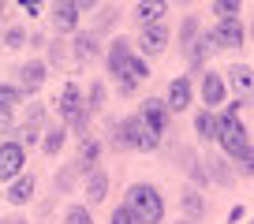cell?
<instances>
[{
  "label": "cell",
  "mask_w": 254,
  "mask_h": 224,
  "mask_svg": "<svg viewBox=\"0 0 254 224\" xmlns=\"http://www.w3.org/2000/svg\"><path fill=\"white\" fill-rule=\"evenodd\" d=\"M109 146H112V150L153 153V150L161 146V135L135 112V116H127V120H112V123H109Z\"/></svg>",
  "instance_id": "6da1fadb"
},
{
  "label": "cell",
  "mask_w": 254,
  "mask_h": 224,
  "mask_svg": "<svg viewBox=\"0 0 254 224\" xmlns=\"http://www.w3.org/2000/svg\"><path fill=\"white\" fill-rule=\"evenodd\" d=\"M131 213H135L138 224H161L165 221V198L153 183H135L127 187V202H124Z\"/></svg>",
  "instance_id": "7a4b0ae2"
},
{
  "label": "cell",
  "mask_w": 254,
  "mask_h": 224,
  "mask_svg": "<svg viewBox=\"0 0 254 224\" xmlns=\"http://www.w3.org/2000/svg\"><path fill=\"white\" fill-rule=\"evenodd\" d=\"M26 168V146L8 138V142H0V183H11L15 176H23Z\"/></svg>",
  "instance_id": "3957f363"
},
{
  "label": "cell",
  "mask_w": 254,
  "mask_h": 224,
  "mask_svg": "<svg viewBox=\"0 0 254 224\" xmlns=\"http://www.w3.org/2000/svg\"><path fill=\"white\" fill-rule=\"evenodd\" d=\"M146 79H150V64H146V56H131V60H127V67L116 75V94H120V97H131Z\"/></svg>",
  "instance_id": "277c9868"
},
{
  "label": "cell",
  "mask_w": 254,
  "mask_h": 224,
  "mask_svg": "<svg viewBox=\"0 0 254 224\" xmlns=\"http://www.w3.org/2000/svg\"><path fill=\"white\" fill-rule=\"evenodd\" d=\"M224 75H228V82H224V86L236 94V101H239V105H254V67L232 64Z\"/></svg>",
  "instance_id": "5b68a950"
},
{
  "label": "cell",
  "mask_w": 254,
  "mask_h": 224,
  "mask_svg": "<svg viewBox=\"0 0 254 224\" xmlns=\"http://www.w3.org/2000/svg\"><path fill=\"white\" fill-rule=\"evenodd\" d=\"M41 135H45V109H41V105H30V109H26V120L15 127V142L34 146V142H41Z\"/></svg>",
  "instance_id": "8992f818"
},
{
  "label": "cell",
  "mask_w": 254,
  "mask_h": 224,
  "mask_svg": "<svg viewBox=\"0 0 254 224\" xmlns=\"http://www.w3.org/2000/svg\"><path fill=\"white\" fill-rule=\"evenodd\" d=\"M79 15L82 11L75 8V0H53V11H49L56 34H75L79 30Z\"/></svg>",
  "instance_id": "52a82bcc"
},
{
  "label": "cell",
  "mask_w": 254,
  "mask_h": 224,
  "mask_svg": "<svg viewBox=\"0 0 254 224\" xmlns=\"http://www.w3.org/2000/svg\"><path fill=\"white\" fill-rule=\"evenodd\" d=\"M19 82L15 86L23 90V97H30V94H38L41 86H45V60H26L23 67H19Z\"/></svg>",
  "instance_id": "ba28073f"
},
{
  "label": "cell",
  "mask_w": 254,
  "mask_h": 224,
  "mask_svg": "<svg viewBox=\"0 0 254 224\" xmlns=\"http://www.w3.org/2000/svg\"><path fill=\"white\" fill-rule=\"evenodd\" d=\"M82 109H86V105H82V90L75 86V82H67V86L60 90V97H56V112H60V123H71Z\"/></svg>",
  "instance_id": "9c48e42d"
},
{
  "label": "cell",
  "mask_w": 254,
  "mask_h": 224,
  "mask_svg": "<svg viewBox=\"0 0 254 224\" xmlns=\"http://www.w3.org/2000/svg\"><path fill=\"white\" fill-rule=\"evenodd\" d=\"M168 49V26L157 23V26H142L138 34V53L142 56H161Z\"/></svg>",
  "instance_id": "30bf717a"
},
{
  "label": "cell",
  "mask_w": 254,
  "mask_h": 224,
  "mask_svg": "<svg viewBox=\"0 0 254 224\" xmlns=\"http://www.w3.org/2000/svg\"><path fill=\"white\" fill-rule=\"evenodd\" d=\"M217 53V38H213V30H202L198 38L190 41L187 49H183V56L190 60V67H206V60Z\"/></svg>",
  "instance_id": "8fae6325"
},
{
  "label": "cell",
  "mask_w": 254,
  "mask_h": 224,
  "mask_svg": "<svg viewBox=\"0 0 254 224\" xmlns=\"http://www.w3.org/2000/svg\"><path fill=\"white\" fill-rule=\"evenodd\" d=\"M138 116H142V120L150 123V127L157 131L161 138L168 135V116H172V112H168V105L161 101V97H146V101H142V112H138Z\"/></svg>",
  "instance_id": "7c38bea8"
},
{
  "label": "cell",
  "mask_w": 254,
  "mask_h": 224,
  "mask_svg": "<svg viewBox=\"0 0 254 224\" xmlns=\"http://www.w3.org/2000/svg\"><path fill=\"white\" fill-rule=\"evenodd\" d=\"M213 38H217V49H239V45H243V38H247L239 15L221 19V23H217V30H213Z\"/></svg>",
  "instance_id": "4fadbf2b"
},
{
  "label": "cell",
  "mask_w": 254,
  "mask_h": 224,
  "mask_svg": "<svg viewBox=\"0 0 254 224\" xmlns=\"http://www.w3.org/2000/svg\"><path fill=\"white\" fill-rule=\"evenodd\" d=\"M198 94H202V105H206V109H217V105L224 101V94H228V86H224V75L206 71V75H202Z\"/></svg>",
  "instance_id": "5bb4252c"
},
{
  "label": "cell",
  "mask_w": 254,
  "mask_h": 224,
  "mask_svg": "<svg viewBox=\"0 0 254 224\" xmlns=\"http://www.w3.org/2000/svg\"><path fill=\"white\" fill-rule=\"evenodd\" d=\"M168 112H187L190 109V79H183V75H176L172 82H168V97H165Z\"/></svg>",
  "instance_id": "9a60e30c"
},
{
  "label": "cell",
  "mask_w": 254,
  "mask_h": 224,
  "mask_svg": "<svg viewBox=\"0 0 254 224\" xmlns=\"http://www.w3.org/2000/svg\"><path fill=\"white\" fill-rule=\"evenodd\" d=\"M131 56H135V53H131V41H127V38H116L109 49H105V67H109V75H120V71L127 67V60H131Z\"/></svg>",
  "instance_id": "2e32d148"
},
{
  "label": "cell",
  "mask_w": 254,
  "mask_h": 224,
  "mask_svg": "<svg viewBox=\"0 0 254 224\" xmlns=\"http://www.w3.org/2000/svg\"><path fill=\"white\" fill-rule=\"evenodd\" d=\"M82 179H86V202H90V206H97V202H105V198H109V172H105L101 165H97V168H90V172H86Z\"/></svg>",
  "instance_id": "e0dca14e"
},
{
  "label": "cell",
  "mask_w": 254,
  "mask_h": 224,
  "mask_svg": "<svg viewBox=\"0 0 254 224\" xmlns=\"http://www.w3.org/2000/svg\"><path fill=\"white\" fill-rule=\"evenodd\" d=\"M34 187H38V179L30 176V172H23V176H15L8 183V191H4V198L11 202V206H26V202L34 198Z\"/></svg>",
  "instance_id": "ac0fdd59"
},
{
  "label": "cell",
  "mask_w": 254,
  "mask_h": 224,
  "mask_svg": "<svg viewBox=\"0 0 254 224\" xmlns=\"http://www.w3.org/2000/svg\"><path fill=\"white\" fill-rule=\"evenodd\" d=\"M165 15H168L165 0H138V4H135V23L138 26H157Z\"/></svg>",
  "instance_id": "d6986e66"
},
{
  "label": "cell",
  "mask_w": 254,
  "mask_h": 224,
  "mask_svg": "<svg viewBox=\"0 0 254 224\" xmlns=\"http://www.w3.org/2000/svg\"><path fill=\"white\" fill-rule=\"evenodd\" d=\"M79 179H82V165L79 161H67V165L60 168V176L53 179V194H71Z\"/></svg>",
  "instance_id": "ffe728a7"
},
{
  "label": "cell",
  "mask_w": 254,
  "mask_h": 224,
  "mask_svg": "<svg viewBox=\"0 0 254 224\" xmlns=\"http://www.w3.org/2000/svg\"><path fill=\"white\" fill-rule=\"evenodd\" d=\"M67 135H71V131H67V123H49L45 135H41V150H45L49 157H56V153L67 146Z\"/></svg>",
  "instance_id": "44dd1931"
},
{
  "label": "cell",
  "mask_w": 254,
  "mask_h": 224,
  "mask_svg": "<svg viewBox=\"0 0 254 224\" xmlns=\"http://www.w3.org/2000/svg\"><path fill=\"white\" fill-rule=\"evenodd\" d=\"M194 131H198L202 142H217V135H221V120H217L213 109H198V116H194Z\"/></svg>",
  "instance_id": "7402d4cb"
},
{
  "label": "cell",
  "mask_w": 254,
  "mask_h": 224,
  "mask_svg": "<svg viewBox=\"0 0 254 224\" xmlns=\"http://www.w3.org/2000/svg\"><path fill=\"white\" fill-rule=\"evenodd\" d=\"M82 165V176H86L90 168H97V161H101V142H97V138H82V146H79V157H75Z\"/></svg>",
  "instance_id": "603a6c76"
},
{
  "label": "cell",
  "mask_w": 254,
  "mask_h": 224,
  "mask_svg": "<svg viewBox=\"0 0 254 224\" xmlns=\"http://www.w3.org/2000/svg\"><path fill=\"white\" fill-rule=\"evenodd\" d=\"M206 172H209V183H232V161L228 157H206Z\"/></svg>",
  "instance_id": "cb8c5ba5"
},
{
  "label": "cell",
  "mask_w": 254,
  "mask_h": 224,
  "mask_svg": "<svg viewBox=\"0 0 254 224\" xmlns=\"http://www.w3.org/2000/svg\"><path fill=\"white\" fill-rule=\"evenodd\" d=\"M180 206H183V213H187V221H198V217H206V198H202L194 187H187V191H183Z\"/></svg>",
  "instance_id": "d4e9b609"
},
{
  "label": "cell",
  "mask_w": 254,
  "mask_h": 224,
  "mask_svg": "<svg viewBox=\"0 0 254 224\" xmlns=\"http://www.w3.org/2000/svg\"><path fill=\"white\" fill-rule=\"evenodd\" d=\"M71 53L79 56V60H94V56H97V41H94V34H75Z\"/></svg>",
  "instance_id": "484cf974"
},
{
  "label": "cell",
  "mask_w": 254,
  "mask_h": 224,
  "mask_svg": "<svg viewBox=\"0 0 254 224\" xmlns=\"http://www.w3.org/2000/svg\"><path fill=\"white\" fill-rule=\"evenodd\" d=\"M198 34H202V23H198V15H187V19H183V26H180V38H176V45H180V49H187L190 41L198 38Z\"/></svg>",
  "instance_id": "4316f807"
},
{
  "label": "cell",
  "mask_w": 254,
  "mask_h": 224,
  "mask_svg": "<svg viewBox=\"0 0 254 224\" xmlns=\"http://www.w3.org/2000/svg\"><path fill=\"white\" fill-rule=\"evenodd\" d=\"M82 105H86L90 116H94V112H101V109H105V82H90V90H86V97H82Z\"/></svg>",
  "instance_id": "83f0119b"
},
{
  "label": "cell",
  "mask_w": 254,
  "mask_h": 224,
  "mask_svg": "<svg viewBox=\"0 0 254 224\" xmlns=\"http://www.w3.org/2000/svg\"><path fill=\"white\" fill-rule=\"evenodd\" d=\"M15 105H23V90H19V86H8V82H0V112H11Z\"/></svg>",
  "instance_id": "f1b7e54d"
},
{
  "label": "cell",
  "mask_w": 254,
  "mask_h": 224,
  "mask_svg": "<svg viewBox=\"0 0 254 224\" xmlns=\"http://www.w3.org/2000/svg\"><path fill=\"white\" fill-rule=\"evenodd\" d=\"M64 224H94V213H90V206H67Z\"/></svg>",
  "instance_id": "f546056e"
},
{
  "label": "cell",
  "mask_w": 254,
  "mask_h": 224,
  "mask_svg": "<svg viewBox=\"0 0 254 224\" xmlns=\"http://www.w3.org/2000/svg\"><path fill=\"white\" fill-rule=\"evenodd\" d=\"M26 45V26H8L4 34V49H23Z\"/></svg>",
  "instance_id": "4dcf8cb0"
},
{
  "label": "cell",
  "mask_w": 254,
  "mask_h": 224,
  "mask_svg": "<svg viewBox=\"0 0 254 224\" xmlns=\"http://www.w3.org/2000/svg\"><path fill=\"white\" fill-rule=\"evenodd\" d=\"M187 176H190V179H194V183H198V187H206V183H209V172H206V161H198V157H194V161H190V165H187Z\"/></svg>",
  "instance_id": "1f68e13d"
},
{
  "label": "cell",
  "mask_w": 254,
  "mask_h": 224,
  "mask_svg": "<svg viewBox=\"0 0 254 224\" xmlns=\"http://www.w3.org/2000/svg\"><path fill=\"white\" fill-rule=\"evenodd\" d=\"M109 224H138V221H135V213H131L127 206H116L112 217H109Z\"/></svg>",
  "instance_id": "d6a6232c"
},
{
  "label": "cell",
  "mask_w": 254,
  "mask_h": 224,
  "mask_svg": "<svg viewBox=\"0 0 254 224\" xmlns=\"http://www.w3.org/2000/svg\"><path fill=\"white\" fill-rule=\"evenodd\" d=\"M239 165V172H243V176H254V146H251V153H247L243 161H236Z\"/></svg>",
  "instance_id": "836d02e7"
},
{
  "label": "cell",
  "mask_w": 254,
  "mask_h": 224,
  "mask_svg": "<svg viewBox=\"0 0 254 224\" xmlns=\"http://www.w3.org/2000/svg\"><path fill=\"white\" fill-rule=\"evenodd\" d=\"M49 60H53V64L64 60V41H53V45H49Z\"/></svg>",
  "instance_id": "e575fe53"
},
{
  "label": "cell",
  "mask_w": 254,
  "mask_h": 224,
  "mask_svg": "<svg viewBox=\"0 0 254 224\" xmlns=\"http://www.w3.org/2000/svg\"><path fill=\"white\" fill-rule=\"evenodd\" d=\"M19 4H23V8H26V15H38L45 0H19Z\"/></svg>",
  "instance_id": "d590c367"
},
{
  "label": "cell",
  "mask_w": 254,
  "mask_h": 224,
  "mask_svg": "<svg viewBox=\"0 0 254 224\" xmlns=\"http://www.w3.org/2000/svg\"><path fill=\"white\" fill-rule=\"evenodd\" d=\"M11 131V112H0V138Z\"/></svg>",
  "instance_id": "8d00e7d4"
},
{
  "label": "cell",
  "mask_w": 254,
  "mask_h": 224,
  "mask_svg": "<svg viewBox=\"0 0 254 224\" xmlns=\"http://www.w3.org/2000/svg\"><path fill=\"white\" fill-rule=\"evenodd\" d=\"M243 217H247V209H243V206H232V213H228V224H239Z\"/></svg>",
  "instance_id": "74e56055"
},
{
  "label": "cell",
  "mask_w": 254,
  "mask_h": 224,
  "mask_svg": "<svg viewBox=\"0 0 254 224\" xmlns=\"http://www.w3.org/2000/svg\"><path fill=\"white\" fill-rule=\"evenodd\" d=\"M75 8H79V11H90V8H97V0H75Z\"/></svg>",
  "instance_id": "f35d334b"
},
{
  "label": "cell",
  "mask_w": 254,
  "mask_h": 224,
  "mask_svg": "<svg viewBox=\"0 0 254 224\" xmlns=\"http://www.w3.org/2000/svg\"><path fill=\"white\" fill-rule=\"evenodd\" d=\"M8 224H26V221H23V217H11V221H8Z\"/></svg>",
  "instance_id": "ab89813d"
},
{
  "label": "cell",
  "mask_w": 254,
  "mask_h": 224,
  "mask_svg": "<svg viewBox=\"0 0 254 224\" xmlns=\"http://www.w3.org/2000/svg\"><path fill=\"white\" fill-rule=\"evenodd\" d=\"M176 224H194V221H176Z\"/></svg>",
  "instance_id": "60d3db41"
},
{
  "label": "cell",
  "mask_w": 254,
  "mask_h": 224,
  "mask_svg": "<svg viewBox=\"0 0 254 224\" xmlns=\"http://www.w3.org/2000/svg\"><path fill=\"white\" fill-rule=\"evenodd\" d=\"M213 4H228V0H213Z\"/></svg>",
  "instance_id": "b9f144b4"
},
{
  "label": "cell",
  "mask_w": 254,
  "mask_h": 224,
  "mask_svg": "<svg viewBox=\"0 0 254 224\" xmlns=\"http://www.w3.org/2000/svg\"><path fill=\"white\" fill-rule=\"evenodd\" d=\"M176 4H190V0H176Z\"/></svg>",
  "instance_id": "7bdbcfd3"
},
{
  "label": "cell",
  "mask_w": 254,
  "mask_h": 224,
  "mask_svg": "<svg viewBox=\"0 0 254 224\" xmlns=\"http://www.w3.org/2000/svg\"><path fill=\"white\" fill-rule=\"evenodd\" d=\"M0 11H4V0H0Z\"/></svg>",
  "instance_id": "ee69618b"
},
{
  "label": "cell",
  "mask_w": 254,
  "mask_h": 224,
  "mask_svg": "<svg viewBox=\"0 0 254 224\" xmlns=\"http://www.w3.org/2000/svg\"><path fill=\"white\" fill-rule=\"evenodd\" d=\"M251 38H254V26H251Z\"/></svg>",
  "instance_id": "f6af8a7d"
},
{
  "label": "cell",
  "mask_w": 254,
  "mask_h": 224,
  "mask_svg": "<svg viewBox=\"0 0 254 224\" xmlns=\"http://www.w3.org/2000/svg\"><path fill=\"white\" fill-rule=\"evenodd\" d=\"M0 224H8V221H0Z\"/></svg>",
  "instance_id": "bcb514c9"
},
{
  "label": "cell",
  "mask_w": 254,
  "mask_h": 224,
  "mask_svg": "<svg viewBox=\"0 0 254 224\" xmlns=\"http://www.w3.org/2000/svg\"><path fill=\"white\" fill-rule=\"evenodd\" d=\"M251 224H254V221H251Z\"/></svg>",
  "instance_id": "7dc6e473"
}]
</instances>
